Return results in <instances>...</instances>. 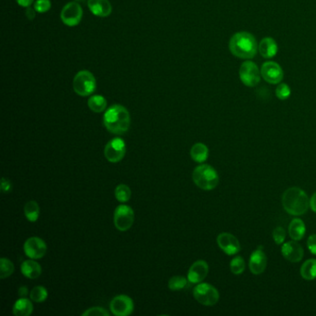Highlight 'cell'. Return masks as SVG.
Returning <instances> with one entry per match:
<instances>
[{
	"mask_svg": "<svg viewBox=\"0 0 316 316\" xmlns=\"http://www.w3.org/2000/svg\"><path fill=\"white\" fill-rule=\"evenodd\" d=\"M47 244L44 240L37 237H32L27 239L24 245L25 255L33 260L42 259L47 253Z\"/></svg>",
	"mask_w": 316,
	"mask_h": 316,
	"instance_id": "8fae6325",
	"label": "cell"
},
{
	"mask_svg": "<svg viewBox=\"0 0 316 316\" xmlns=\"http://www.w3.org/2000/svg\"><path fill=\"white\" fill-rule=\"evenodd\" d=\"M217 244L220 248L228 255L237 254L241 248L239 239L230 233L220 234L217 237Z\"/></svg>",
	"mask_w": 316,
	"mask_h": 316,
	"instance_id": "5bb4252c",
	"label": "cell"
},
{
	"mask_svg": "<svg viewBox=\"0 0 316 316\" xmlns=\"http://www.w3.org/2000/svg\"><path fill=\"white\" fill-rule=\"evenodd\" d=\"M245 268H246V263L242 257L238 256V257L232 259L230 263V269L234 275H241L245 271Z\"/></svg>",
	"mask_w": 316,
	"mask_h": 316,
	"instance_id": "4dcf8cb0",
	"label": "cell"
},
{
	"mask_svg": "<svg viewBox=\"0 0 316 316\" xmlns=\"http://www.w3.org/2000/svg\"><path fill=\"white\" fill-rule=\"evenodd\" d=\"M14 272V264L9 259L1 258L0 260V278H9Z\"/></svg>",
	"mask_w": 316,
	"mask_h": 316,
	"instance_id": "f1b7e54d",
	"label": "cell"
},
{
	"mask_svg": "<svg viewBox=\"0 0 316 316\" xmlns=\"http://www.w3.org/2000/svg\"><path fill=\"white\" fill-rule=\"evenodd\" d=\"M282 254L284 258L287 259V261L291 263H299L303 258L304 250L301 244L298 243L296 240H294L283 245Z\"/></svg>",
	"mask_w": 316,
	"mask_h": 316,
	"instance_id": "e0dca14e",
	"label": "cell"
},
{
	"mask_svg": "<svg viewBox=\"0 0 316 316\" xmlns=\"http://www.w3.org/2000/svg\"><path fill=\"white\" fill-rule=\"evenodd\" d=\"M88 5L93 14L98 17H108L112 13V4L109 0H88Z\"/></svg>",
	"mask_w": 316,
	"mask_h": 316,
	"instance_id": "ac0fdd59",
	"label": "cell"
},
{
	"mask_svg": "<svg viewBox=\"0 0 316 316\" xmlns=\"http://www.w3.org/2000/svg\"><path fill=\"white\" fill-rule=\"evenodd\" d=\"M187 278L181 277V276H176L173 277L168 282V287L173 291H177L181 290L183 288H185L187 285Z\"/></svg>",
	"mask_w": 316,
	"mask_h": 316,
	"instance_id": "f546056e",
	"label": "cell"
},
{
	"mask_svg": "<svg viewBox=\"0 0 316 316\" xmlns=\"http://www.w3.org/2000/svg\"><path fill=\"white\" fill-rule=\"evenodd\" d=\"M127 146L122 138H113L111 141L108 142L104 149V155L108 161L112 163H116L122 161L125 156Z\"/></svg>",
	"mask_w": 316,
	"mask_h": 316,
	"instance_id": "9c48e42d",
	"label": "cell"
},
{
	"mask_svg": "<svg viewBox=\"0 0 316 316\" xmlns=\"http://www.w3.org/2000/svg\"><path fill=\"white\" fill-rule=\"evenodd\" d=\"M261 75L262 73L258 66L250 60L244 61L239 69V78L241 82L249 88H253L260 83Z\"/></svg>",
	"mask_w": 316,
	"mask_h": 316,
	"instance_id": "ba28073f",
	"label": "cell"
},
{
	"mask_svg": "<svg viewBox=\"0 0 316 316\" xmlns=\"http://www.w3.org/2000/svg\"><path fill=\"white\" fill-rule=\"evenodd\" d=\"M288 233L293 240H296V241L301 240L303 239L304 235L306 233L305 224L301 219L296 218V219L292 220L291 223L289 224V227H288Z\"/></svg>",
	"mask_w": 316,
	"mask_h": 316,
	"instance_id": "7402d4cb",
	"label": "cell"
},
{
	"mask_svg": "<svg viewBox=\"0 0 316 316\" xmlns=\"http://www.w3.org/2000/svg\"><path fill=\"white\" fill-rule=\"evenodd\" d=\"M18 294H19V298H26V296L29 294V290L27 287L23 286L19 287Z\"/></svg>",
	"mask_w": 316,
	"mask_h": 316,
	"instance_id": "74e56055",
	"label": "cell"
},
{
	"mask_svg": "<svg viewBox=\"0 0 316 316\" xmlns=\"http://www.w3.org/2000/svg\"><path fill=\"white\" fill-rule=\"evenodd\" d=\"M17 3L22 7H25V8H28L30 6L32 5V3L34 2V0H16Z\"/></svg>",
	"mask_w": 316,
	"mask_h": 316,
	"instance_id": "ab89813d",
	"label": "cell"
},
{
	"mask_svg": "<svg viewBox=\"0 0 316 316\" xmlns=\"http://www.w3.org/2000/svg\"><path fill=\"white\" fill-rule=\"evenodd\" d=\"M11 188H12V185H11L10 181L8 180L5 177H3L1 179V192L2 193H8V192H10Z\"/></svg>",
	"mask_w": 316,
	"mask_h": 316,
	"instance_id": "8d00e7d4",
	"label": "cell"
},
{
	"mask_svg": "<svg viewBox=\"0 0 316 316\" xmlns=\"http://www.w3.org/2000/svg\"><path fill=\"white\" fill-rule=\"evenodd\" d=\"M35 11L36 10H34V9H32L31 7H28L27 8V10H26V16H27V18L28 19H34V17H35Z\"/></svg>",
	"mask_w": 316,
	"mask_h": 316,
	"instance_id": "f35d334b",
	"label": "cell"
},
{
	"mask_svg": "<svg viewBox=\"0 0 316 316\" xmlns=\"http://www.w3.org/2000/svg\"><path fill=\"white\" fill-rule=\"evenodd\" d=\"M88 107L94 112L100 113L103 112L107 108V100L105 97L100 95H96L89 97L88 101Z\"/></svg>",
	"mask_w": 316,
	"mask_h": 316,
	"instance_id": "d4e9b609",
	"label": "cell"
},
{
	"mask_svg": "<svg viewBox=\"0 0 316 316\" xmlns=\"http://www.w3.org/2000/svg\"><path fill=\"white\" fill-rule=\"evenodd\" d=\"M256 38L248 32L234 34L229 42V49L234 56L243 59L254 58L258 50Z\"/></svg>",
	"mask_w": 316,
	"mask_h": 316,
	"instance_id": "7a4b0ae2",
	"label": "cell"
},
{
	"mask_svg": "<svg viewBox=\"0 0 316 316\" xmlns=\"http://www.w3.org/2000/svg\"><path fill=\"white\" fill-rule=\"evenodd\" d=\"M258 49L263 58H271L278 53V46L273 39L265 37L261 41Z\"/></svg>",
	"mask_w": 316,
	"mask_h": 316,
	"instance_id": "ffe728a7",
	"label": "cell"
},
{
	"mask_svg": "<svg viewBox=\"0 0 316 316\" xmlns=\"http://www.w3.org/2000/svg\"><path fill=\"white\" fill-rule=\"evenodd\" d=\"M134 302L127 295H119L112 299L110 309L114 315L128 316L134 311Z\"/></svg>",
	"mask_w": 316,
	"mask_h": 316,
	"instance_id": "7c38bea8",
	"label": "cell"
},
{
	"mask_svg": "<svg viewBox=\"0 0 316 316\" xmlns=\"http://www.w3.org/2000/svg\"><path fill=\"white\" fill-rule=\"evenodd\" d=\"M195 185L203 190H213L219 184V175L214 167L201 164L195 168L192 174Z\"/></svg>",
	"mask_w": 316,
	"mask_h": 316,
	"instance_id": "277c9868",
	"label": "cell"
},
{
	"mask_svg": "<svg viewBox=\"0 0 316 316\" xmlns=\"http://www.w3.org/2000/svg\"><path fill=\"white\" fill-rule=\"evenodd\" d=\"M103 123L110 133L114 135H123L130 128L131 118L127 108L115 104L109 108L105 112Z\"/></svg>",
	"mask_w": 316,
	"mask_h": 316,
	"instance_id": "6da1fadb",
	"label": "cell"
},
{
	"mask_svg": "<svg viewBox=\"0 0 316 316\" xmlns=\"http://www.w3.org/2000/svg\"><path fill=\"white\" fill-rule=\"evenodd\" d=\"M51 8V3L49 0H37L34 3V10L39 13H45L49 11Z\"/></svg>",
	"mask_w": 316,
	"mask_h": 316,
	"instance_id": "e575fe53",
	"label": "cell"
},
{
	"mask_svg": "<svg viewBox=\"0 0 316 316\" xmlns=\"http://www.w3.org/2000/svg\"><path fill=\"white\" fill-rule=\"evenodd\" d=\"M261 73L267 83L272 85L280 83L284 78V72L281 66L273 61H267L263 64Z\"/></svg>",
	"mask_w": 316,
	"mask_h": 316,
	"instance_id": "4fadbf2b",
	"label": "cell"
},
{
	"mask_svg": "<svg viewBox=\"0 0 316 316\" xmlns=\"http://www.w3.org/2000/svg\"><path fill=\"white\" fill-rule=\"evenodd\" d=\"M76 1H85V0H76Z\"/></svg>",
	"mask_w": 316,
	"mask_h": 316,
	"instance_id": "b9f144b4",
	"label": "cell"
},
{
	"mask_svg": "<svg viewBox=\"0 0 316 316\" xmlns=\"http://www.w3.org/2000/svg\"><path fill=\"white\" fill-rule=\"evenodd\" d=\"M307 247L313 255H316V234L311 235L307 241Z\"/></svg>",
	"mask_w": 316,
	"mask_h": 316,
	"instance_id": "d590c367",
	"label": "cell"
},
{
	"mask_svg": "<svg viewBox=\"0 0 316 316\" xmlns=\"http://www.w3.org/2000/svg\"><path fill=\"white\" fill-rule=\"evenodd\" d=\"M30 299L36 303L46 302L49 297V292L43 286H36L30 292Z\"/></svg>",
	"mask_w": 316,
	"mask_h": 316,
	"instance_id": "4316f807",
	"label": "cell"
},
{
	"mask_svg": "<svg viewBox=\"0 0 316 316\" xmlns=\"http://www.w3.org/2000/svg\"><path fill=\"white\" fill-rule=\"evenodd\" d=\"M132 192L130 187L124 184L117 185L115 188V198L119 202H127L131 199Z\"/></svg>",
	"mask_w": 316,
	"mask_h": 316,
	"instance_id": "83f0119b",
	"label": "cell"
},
{
	"mask_svg": "<svg viewBox=\"0 0 316 316\" xmlns=\"http://www.w3.org/2000/svg\"><path fill=\"white\" fill-rule=\"evenodd\" d=\"M209 272V265L205 261L195 262L187 272V279L190 283L199 284L204 280Z\"/></svg>",
	"mask_w": 316,
	"mask_h": 316,
	"instance_id": "2e32d148",
	"label": "cell"
},
{
	"mask_svg": "<svg viewBox=\"0 0 316 316\" xmlns=\"http://www.w3.org/2000/svg\"><path fill=\"white\" fill-rule=\"evenodd\" d=\"M310 207L314 213H316V192L311 196V198L310 199Z\"/></svg>",
	"mask_w": 316,
	"mask_h": 316,
	"instance_id": "60d3db41",
	"label": "cell"
},
{
	"mask_svg": "<svg viewBox=\"0 0 316 316\" xmlns=\"http://www.w3.org/2000/svg\"><path fill=\"white\" fill-rule=\"evenodd\" d=\"M190 156L193 161L202 163L207 161L209 157V149L203 143H197L190 150Z\"/></svg>",
	"mask_w": 316,
	"mask_h": 316,
	"instance_id": "603a6c76",
	"label": "cell"
},
{
	"mask_svg": "<svg viewBox=\"0 0 316 316\" xmlns=\"http://www.w3.org/2000/svg\"><path fill=\"white\" fill-rule=\"evenodd\" d=\"M83 316H109L110 312L101 307H92L83 313Z\"/></svg>",
	"mask_w": 316,
	"mask_h": 316,
	"instance_id": "836d02e7",
	"label": "cell"
},
{
	"mask_svg": "<svg viewBox=\"0 0 316 316\" xmlns=\"http://www.w3.org/2000/svg\"><path fill=\"white\" fill-rule=\"evenodd\" d=\"M20 272L25 278L30 279H36L42 273V267L38 263H36L33 259L25 261L20 265Z\"/></svg>",
	"mask_w": 316,
	"mask_h": 316,
	"instance_id": "d6986e66",
	"label": "cell"
},
{
	"mask_svg": "<svg viewBox=\"0 0 316 316\" xmlns=\"http://www.w3.org/2000/svg\"><path fill=\"white\" fill-rule=\"evenodd\" d=\"M282 204L287 214L300 216L309 209L310 200L303 190L299 187H290L283 194Z\"/></svg>",
	"mask_w": 316,
	"mask_h": 316,
	"instance_id": "3957f363",
	"label": "cell"
},
{
	"mask_svg": "<svg viewBox=\"0 0 316 316\" xmlns=\"http://www.w3.org/2000/svg\"><path fill=\"white\" fill-rule=\"evenodd\" d=\"M193 295L196 301L205 306H214L219 301V292L208 283H200L195 287Z\"/></svg>",
	"mask_w": 316,
	"mask_h": 316,
	"instance_id": "8992f818",
	"label": "cell"
},
{
	"mask_svg": "<svg viewBox=\"0 0 316 316\" xmlns=\"http://www.w3.org/2000/svg\"><path fill=\"white\" fill-rule=\"evenodd\" d=\"M34 311V305L27 298H19L12 307V313L15 316H29Z\"/></svg>",
	"mask_w": 316,
	"mask_h": 316,
	"instance_id": "44dd1931",
	"label": "cell"
},
{
	"mask_svg": "<svg viewBox=\"0 0 316 316\" xmlns=\"http://www.w3.org/2000/svg\"><path fill=\"white\" fill-rule=\"evenodd\" d=\"M40 208L36 201L30 200L25 205V215L31 223H35L39 218Z\"/></svg>",
	"mask_w": 316,
	"mask_h": 316,
	"instance_id": "484cf974",
	"label": "cell"
},
{
	"mask_svg": "<svg viewBox=\"0 0 316 316\" xmlns=\"http://www.w3.org/2000/svg\"><path fill=\"white\" fill-rule=\"evenodd\" d=\"M114 225L119 231H127L131 228L135 222V214L131 207L119 205L114 212Z\"/></svg>",
	"mask_w": 316,
	"mask_h": 316,
	"instance_id": "52a82bcc",
	"label": "cell"
},
{
	"mask_svg": "<svg viewBox=\"0 0 316 316\" xmlns=\"http://www.w3.org/2000/svg\"><path fill=\"white\" fill-rule=\"evenodd\" d=\"M301 275L305 280H314L316 278V260L310 259L302 264Z\"/></svg>",
	"mask_w": 316,
	"mask_h": 316,
	"instance_id": "cb8c5ba5",
	"label": "cell"
},
{
	"mask_svg": "<svg viewBox=\"0 0 316 316\" xmlns=\"http://www.w3.org/2000/svg\"><path fill=\"white\" fill-rule=\"evenodd\" d=\"M267 265V257L263 250V247L255 249L249 258V270L253 275H261L265 271Z\"/></svg>",
	"mask_w": 316,
	"mask_h": 316,
	"instance_id": "9a60e30c",
	"label": "cell"
},
{
	"mask_svg": "<svg viewBox=\"0 0 316 316\" xmlns=\"http://www.w3.org/2000/svg\"><path fill=\"white\" fill-rule=\"evenodd\" d=\"M272 239L275 240L276 244H278V245L283 244V242L286 239V231H285V229L281 227V226L276 227L275 230L272 231Z\"/></svg>",
	"mask_w": 316,
	"mask_h": 316,
	"instance_id": "d6a6232c",
	"label": "cell"
},
{
	"mask_svg": "<svg viewBox=\"0 0 316 316\" xmlns=\"http://www.w3.org/2000/svg\"><path fill=\"white\" fill-rule=\"evenodd\" d=\"M83 17V10L76 2H70L64 7L60 18L64 25L67 26H76L80 24Z\"/></svg>",
	"mask_w": 316,
	"mask_h": 316,
	"instance_id": "30bf717a",
	"label": "cell"
},
{
	"mask_svg": "<svg viewBox=\"0 0 316 316\" xmlns=\"http://www.w3.org/2000/svg\"><path fill=\"white\" fill-rule=\"evenodd\" d=\"M290 94H291V91H290V88L289 87L286 85V83H280L279 86H278V88H277V90H276V95H277V97L279 98V99H281V100H285V99H287L289 96H290Z\"/></svg>",
	"mask_w": 316,
	"mask_h": 316,
	"instance_id": "1f68e13d",
	"label": "cell"
},
{
	"mask_svg": "<svg viewBox=\"0 0 316 316\" xmlns=\"http://www.w3.org/2000/svg\"><path fill=\"white\" fill-rule=\"evenodd\" d=\"M97 88L96 78L89 71H81L73 79V90L81 97H88Z\"/></svg>",
	"mask_w": 316,
	"mask_h": 316,
	"instance_id": "5b68a950",
	"label": "cell"
}]
</instances>
